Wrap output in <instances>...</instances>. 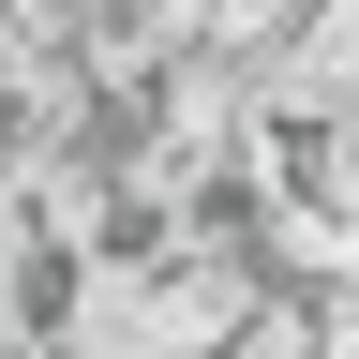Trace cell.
Wrapping results in <instances>:
<instances>
[{
  "label": "cell",
  "mask_w": 359,
  "mask_h": 359,
  "mask_svg": "<svg viewBox=\"0 0 359 359\" xmlns=\"http://www.w3.org/2000/svg\"><path fill=\"white\" fill-rule=\"evenodd\" d=\"M330 314H344V285H299V269H269L210 359H330Z\"/></svg>",
  "instance_id": "obj_1"
}]
</instances>
